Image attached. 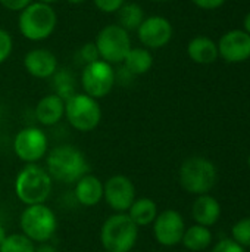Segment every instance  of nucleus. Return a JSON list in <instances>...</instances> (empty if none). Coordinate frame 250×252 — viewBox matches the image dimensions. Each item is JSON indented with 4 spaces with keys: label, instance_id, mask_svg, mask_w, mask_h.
Returning <instances> with one entry per match:
<instances>
[{
    "label": "nucleus",
    "instance_id": "nucleus-1",
    "mask_svg": "<svg viewBox=\"0 0 250 252\" xmlns=\"http://www.w3.org/2000/svg\"><path fill=\"white\" fill-rule=\"evenodd\" d=\"M46 165L52 180L63 185H75L90 171L84 154L72 145H59L50 149L46 155Z\"/></svg>",
    "mask_w": 250,
    "mask_h": 252
},
{
    "label": "nucleus",
    "instance_id": "nucleus-2",
    "mask_svg": "<svg viewBox=\"0 0 250 252\" xmlns=\"http://www.w3.org/2000/svg\"><path fill=\"white\" fill-rule=\"evenodd\" d=\"M52 188L53 180L47 170L37 164H27L15 179V195L27 207L46 204Z\"/></svg>",
    "mask_w": 250,
    "mask_h": 252
},
{
    "label": "nucleus",
    "instance_id": "nucleus-3",
    "mask_svg": "<svg viewBox=\"0 0 250 252\" xmlns=\"http://www.w3.org/2000/svg\"><path fill=\"white\" fill-rule=\"evenodd\" d=\"M139 227L127 213L108 217L100 229V242L106 252H130L137 244Z\"/></svg>",
    "mask_w": 250,
    "mask_h": 252
},
{
    "label": "nucleus",
    "instance_id": "nucleus-4",
    "mask_svg": "<svg viewBox=\"0 0 250 252\" xmlns=\"http://www.w3.org/2000/svg\"><path fill=\"white\" fill-rule=\"evenodd\" d=\"M19 227L22 235L34 244H46L57 230V217L46 204L28 205L21 213Z\"/></svg>",
    "mask_w": 250,
    "mask_h": 252
},
{
    "label": "nucleus",
    "instance_id": "nucleus-5",
    "mask_svg": "<svg viewBox=\"0 0 250 252\" xmlns=\"http://www.w3.org/2000/svg\"><path fill=\"white\" fill-rule=\"evenodd\" d=\"M57 16L50 4L29 3L19 15V31L31 41H41L52 35L56 28Z\"/></svg>",
    "mask_w": 250,
    "mask_h": 252
},
{
    "label": "nucleus",
    "instance_id": "nucleus-6",
    "mask_svg": "<svg viewBox=\"0 0 250 252\" xmlns=\"http://www.w3.org/2000/svg\"><path fill=\"white\" fill-rule=\"evenodd\" d=\"M217 167L203 157H192L186 159L178 173L181 188L192 195H205L217 183Z\"/></svg>",
    "mask_w": 250,
    "mask_h": 252
},
{
    "label": "nucleus",
    "instance_id": "nucleus-7",
    "mask_svg": "<svg viewBox=\"0 0 250 252\" xmlns=\"http://www.w3.org/2000/svg\"><path fill=\"white\" fill-rule=\"evenodd\" d=\"M65 117L72 128L88 133L100 124L102 109L97 99H93L85 93H75L65 102Z\"/></svg>",
    "mask_w": 250,
    "mask_h": 252
},
{
    "label": "nucleus",
    "instance_id": "nucleus-8",
    "mask_svg": "<svg viewBox=\"0 0 250 252\" xmlns=\"http://www.w3.org/2000/svg\"><path fill=\"white\" fill-rule=\"evenodd\" d=\"M96 47L102 61L108 63H122L131 50V38L128 31L118 24L105 27L96 38Z\"/></svg>",
    "mask_w": 250,
    "mask_h": 252
},
{
    "label": "nucleus",
    "instance_id": "nucleus-9",
    "mask_svg": "<svg viewBox=\"0 0 250 252\" xmlns=\"http://www.w3.org/2000/svg\"><path fill=\"white\" fill-rule=\"evenodd\" d=\"M47 151L49 140L41 128L25 127L13 139V152L25 164H37L47 155Z\"/></svg>",
    "mask_w": 250,
    "mask_h": 252
},
{
    "label": "nucleus",
    "instance_id": "nucleus-10",
    "mask_svg": "<svg viewBox=\"0 0 250 252\" xmlns=\"http://www.w3.org/2000/svg\"><path fill=\"white\" fill-rule=\"evenodd\" d=\"M115 84V69L111 63L99 59L84 66L81 74V86L84 93L93 99L105 97Z\"/></svg>",
    "mask_w": 250,
    "mask_h": 252
},
{
    "label": "nucleus",
    "instance_id": "nucleus-11",
    "mask_svg": "<svg viewBox=\"0 0 250 252\" xmlns=\"http://www.w3.org/2000/svg\"><path fill=\"white\" fill-rule=\"evenodd\" d=\"M103 199L115 213H127L136 201V186L130 177L115 174L103 183Z\"/></svg>",
    "mask_w": 250,
    "mask_h": 252
},
{
    "label": "nucleus",
    "instance_id": "nucleus-12",
    "mask_svg": "<svg viewBox=\"0 0 250 252\" xmlns=\"http://www.w3.org/2000/svg\"><path fill=\"white\" fill-rule=\"evenodd\" d=\"M186 232L183 216L175 210H165L153 221V236L162 247H175L181 244Z\"/></svg>",
    "mask_w": 250,
    "mask_h": 252
},
{
    "label": "nucleus",
    "instance_id": "nucleus-13",
    "mask_svg": "<svg viewBox=\"0 0 250 252\" xmlns=\"http://www.w3.org/2000/svg\"><path fill=\"white\" fill-rule=\"evenodd\" d=\"M139 40L147 49H161L172 37V25L164 16H149L137 28Z\"/></svg>",
    "mask_w": 250,
    "mask_h": 252
},
{
    "label": "nucleus",
    "instance_id": "nucleus-14",
    "mask_svg": "<svg viewBox=\"0 0 250 252\" xmlns=\"http://www.w3.org/2000/svg\"><path fill=\"white\" fill-rule=\"evenodd\" d=\"M218 46V53L227 62L237 63L250 58V34L243 30L225 32Z\"/></svg>",
    "mask_w": 250,
    "mask_h": 252
},
{
    "label": "nucleus",
    "instance_id": "nucleus-15",
    "mask_svg": "<svg viewBox=\"0 0 250 252\" xmlns=\"http://www.w3.org/2000/svg\"><path fill=\"white\" fill-rule=\"evenodd\" d=\"M24 66L35 78H49L57 69V59L47 49H34L25 55Z\"/></svg>",
    "mask_w": 250,
    "mask_h": 252
},
{
    "label": "nucleus",
    "instance_id": "nucleus-16",
    "mask_svg": "<svg viewBox=\"0 0 250 252\" xmlns=\"http://www.w3.org/2000/svg\"><path fill=\"white\" fill-rule=\"evenodd\" d=\"M74 196L80 205L94 207L103 199V182L93 174H85L75 183Z\"/></svg>",
    "mask_w": 250,
    "mask_h": 252
},
{
    "label": "nucleus",
    "instance_id": "nucleus-17",
    "mask_svg": "<svg viewBox=\"0 0 250 252\" xmlns=\"http://www.w3.org/2000/svg\"><path fill=\"white\" fill-rule=\"evenodd\" d=\"M192 217L196 221V224L211 227V226L217 224L221 217V205L214 196H211L208 193L199 195L196 198V201L193 202Z\"/></svg>",
    "mask_w": 250,
    "mask_h": 252
},
{
    "label": "nucleus",
    "instance_id": "nucleus-18",
    "mask_svg": "<svg viewBox=\"0 0 250 252\" xmlns=\"http://www.w3.org/2000/svg\"><path fill=\"white\" fill-rule=\"evenodd\" d=\"M65 115V102L55 93L40 99L35 106V118L41 126L52 127Z\"/></svg>",
    "mask_w": 250,
    "mask_h": 252
},
{
    "label": "nucleus",
    "instance_id": "nucleus-19",
    "mask_svg": "<svg viewBox=\"0 0 250 252\" xmlns=\"http://www.w3.org/2000/svg\"><path fill=\"white\" fill-rule=\"evenodd\" d=\"M127 214L136 223L137 227L150 226L158 217V205L150 198H139L133 202Z\"/></svg>",
    "mask_w": 250,
    "mask_h": 252
},
{
    "label": "nucleus",
    "instance_id": "nucleus-20",
    "mask_svg": "<svg viewBox=\"0 0 250 252\" xmlns=\"http://www.w3.org/2000/svg\"><path fill=\"white\" fill-rule=\"evenodd\" d=\"M187 53L197 63H212L218 58V46L208 37H196L187 46Z\"/></svg>",
    "mask_w": 250,
    "mask_h": 252
},
{
    "label": "nucleus",
    "instance_id": "nucleus-21",
    "mask_svg": "<svg viewBox=\"0 0 250 252\" xmlns=\"http://www.w3.org/2000/svg\"><path fill=\"white\" fill-rule=\"evenodd\" d=\"M181 244L189 251L202 252L208 250L209 245L212 244V233H211L209 227H205L200 224H193L189 229H186Z\"/></svg>",
    "mask_w": 250,
    "mask_h": 252
},
{
    "label": "nucleus",
    "instance_id": "nucleus-22",
    "mask_svg": "<svg viewBox=\"0 0 250 252\" xmlns=\"http://www.w3.org/2000/svg\"><path fill=\"white\" fill-rule=\"evenodd\" d=\"M122 65L134 77H137V75L149 72V69L153 65V56L144 47H131V50L127 53L125 59L122 61Z\"/></svg>",
    "mask_w": 250,
    "mask_h": 252
},
{
    "label": "nucleus",
    "instance_id": "nucleus-23",
    "mask_svg": "<svg viewBox=\"0 0 250 252\" xmlns=\"http://www.w3.org/2000/svg\"><path fill=\"white\" fill-rule=\"evenodd\" d=\"M52 77H53L52 86H53L55 94L59 96L63 102H66L69 97H72L77 93V90H75V87H77L75 77L68 68L56 69Z\"/></svg>",
    "mask_w": 250,
    "mask_h": 252
},
{
    "label": "nucleus",
    "instance_id": "nucleus-24",
    "mask_svg": "<svg viewBox=\"0 0 250 252\" xmlns=\"http://www.w3.org/2000/svg\"><path fill=\"white\" fill-rule=\"evenodd\" d=\"M143 21H144V12L141 6L137 3L122 4L121 9L118 10V25L125 31L137 30Z\"/></svg>",
    "mask_w": 250,
    "mask_h": 252
},
{
    "label": "nucleus",
    "instance_id": "nucleus-25",
    "mask_svg": "<svg viewBox=\"0 0 250 252\" xmlns=\"http://www.w3.org/2000/svg\"><path fill=\"white\" fill-rule=\"evenodd\" d=\"M0 252H35V244L22 233H13L4 238Z\"/></svg>",
    "mask_w": 250,
    "mask_h": 252
},
{
    "label": "nucleus",
    "instance_id": "nucleus-26",
    "mask_svg": "<svg viewBox=\"0 0 250 252\" xmlns=\"http://www.w3.org/2000/svg\"><path fill=\"white\" fill-rule=\"evenodd\" d=\"M233 241L243 248H250V217L239 220L231 229Z\"/></svg>",
    "mask_w": 250,
    "mask_h": 252
},
{
    "label": "nucleus",
    "instance_id": "nucleus-27",
    "mask_svg": "<svg viewBox=\"0 0 250 252\" xmlns=\"http://www.w3.org/2000/svg\"><path fill=\"white\" fill-rule=\"evenodd\" d=\"M77 58L80 62H83L85 65L99 61L100 56H99V50L96 47V43H85L84 46H81V49L77 53Z\"/></svg>",
    "mask_w": 250,
    "mask_h": 252
},
{
    "label": "nucleus",
    "instance_id": "nucleus-28",
    "mask_svg": "<svg viewBox=\"0 0 250 252\" xmlns=\"http://www.w3.org/2000/svg\"><path fill=\"white\" fill-rule=\"evenodd\" d=\"M12 47H13V41H12L10 34L6 30L0 28V63L4 62L10 56Z\"/></svg>",
    "mask_w": 250,
    "mask_h": 252
},
{
    "label": "nucleus",
    "instance_id": "nucleus-29",
    "mask_svg": "<svg viewBox=\"0 0 250 252\" xmlns=\"http://www.w3.org/2000/svg\"><path fill=\"white\" fill-rule=\"evenodd\" d=\"M96 7L105 13H113L121 9L125 0H93Z\"/></svg>",
    "mask_w": 250,
    "mask_h": 252
},
{
    "label": "nucleus",
    "instance_id": "nucleus-30",
    "mask_svg": "<svg viewBox=\"0 0 250 252\" xmlns=\"http://www.w3.org/2000/svg\"><path fill=\"white\" fill-rule=\"evenodd\" d=\"M212 252H246L243 247H240L237 242H234L233 239H222L220 241L215 247Z\"/></svg>",
    "mask_w": 250,
    "mask_h": 252
},
{
    "label": "nucleus",
    "instance_id": "nucleus-31",
    "mask_svg": "<svg viewBox=\"0 0 250 252\" xmlns=\"http://www.w3.org/2000/svg\"><path fill=\"white\" fill-rule=\"evenodd\" d=\"M29 3H31V0H0V4L9 10H22Z\"/></svg>",
    "mask_w": 250,
    "mask_h": 252
},
{
    "label": "nucleus",
    "instance_id": "nucleus-32",
    "mask_svg": "<svg viewBox=\"0 0 250 252\" xmlns=\"http://www.w3.org/2000/svg\"><path fill=\"white\" fill-rule=\"evenodd\" d=\"M192 1L202 9H217L221 4H224L225 0H192Z\"/></svg>",
    "mask_w": 250,
    "mask_h": 252
},
{
    "label": "nucleus",
    "instance_id": "nucleus-33",
    "mask_svg": "<svg viewBox=\"0 0 250 252\" xmlns=\"http://www.w3.org/2000/svg\"><path fill=\"white\" fill-rule=\"evenodd\" d=\"M35 252H59L53 245L50 244H40L38 247H35Z\"/></svg>",
    "mask_w": 250,
    "mask_h": 252
},
{
    "label": "nucleus",
    "instance_id": "nucleus-34",
    "mask_svg": "<svg viewBox=\"0 0 250 252\" xmlns=\"http://www.w3.org/2000/svg\"><path fill=\"white\" fill-rule=\"evenodd\" d=\"M245 31L250 34V12L246 15V18H245Z\"/></svg>",
    "mask_w": 250,
    "mask_h": 252
},
{
    "label": "nucleus",
    "instance_id": "nucleus-35",
    "mask_svg": "<svg viewBox=\"0 0 250 252\" xmlns=\"http://www.w3.org/2000/svg\"><path fill=\"white\" fill-rule=\"evenodd\" d=\"M7 236V233H6V229L0 224V245H1V242L4 241V238Z\"/></svg>",
    "mask_w": 250,
    "mask_h": 252
},
{
    "label": "nucleus",
    "instance_id": "nucleus-36",
    "mask_svg": "<svg viewBox=\"0 0 250 252\" xmlns=\"http://www.w3.org/2000/svg\"><path fill=\"white\" fill-rule=\"evenodd\" d=\"M68 3H72V4H80V3H84L85 0H66Z\"/></svg>",
    "mask_w": 250,
    "mask_h": 252
},
{
    "label": "nucleus",
    "instance_id": "nucleus-37",
    "mask_svg": "<svg viewBox=\"0 0 250 252\" xmlns=\"http://www.w3.org/2000/svg\"><path fill=\"white\" fill-rule=\"evenodd\" d=\"M40 3H46V4H50V3H55V1H57V0H38Z\"/></svg>",
    "mask_w": 250,
    "mask_h": 252
},
{
    "label": "nucleus",
    "instance_id": "nucleus-38",
    "mask_svg": "<svg viewBox=\"0 0 250 252\" xmlns=\"http://www.w3.org/2000/svg\"><path fill=\"white\" fill-rule=\"evenodd\" d=\"M248 164H249V168H250V155H249V159H248Z\"/></svg>",
    "mask_w": 250,
    "mask_h": 252
},
{
    "label": "nucleus",
    "instance_id": "nucleus-39",
    "mask_svg": "<svg viewBox=\"0 0 250 252\" xmlns=\"http://www.w3.org/2000/svg\"><path fill=\"white\" fill-rule=\"evenodd\" d=\"M153 1H167V0H153Z\"/></svg>",
    "mask_w": 250,
    "mask_h": 252
},
{
    "label": "nucleus",
    "instance_id": "nucleus-40",
    "mask_svg": "<svg viewBox=\"0 0 250 252\" xmlns=\"http://www.w3.org/2000/svg\"><path fill=\"white\" fill-rule=\"evenodd\" d=\"M103 252H106V251H103Z\"/></svg>",
    "mask_w": 250,
    "mask_h": 252
}]
</instances>
